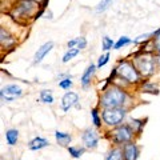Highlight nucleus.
Wrapping results in <instances>:
<instances>
[{
  "instance_id": "1",
  "label": "nucleus",
  "mask_w": 160,
  "mask_h": 160,
  "mask_svg": "<svg viewBox=\"0 0 160 160\" xmlns=\"http://www.w3.org/2000/svg\"><path fill=\"white\" fill-rule=\"evenodd\" d=\"M129 103H131V95L127 91V88L111 83L100 93L98 106L100 107V109H104L115 107H128Z\"/></svg>"
},
{
  "instance_id": "2",
  "label": "nucleus",
  "mask_w": 160,
  "mask_h": 160,
  "mask_svg": "<svg viewBox=\"0 0 160 160\" xmlns=\"http://www.w3.org/2000/svg\"><path fill=\"white\" fill-rule=\"evenodd\" d=\"M116 76L124 80L129 87L139 86L143 82V76L140 75L139 69L135 66V63L129 59H120L116 64Z\"/></svg>"
},
{
  "instance_id": "3",
  "label": "nucleus",
  "mask_w": 160,
  "mask_h": 160,
  "mask_svg": "<svg viewBox=\"0 0 160 160\" xmlns=\"http://www.w3.org/2000/svg\"><path fill=\"white\" fill-rule=\"evenodd\" d=\"M40 8V0H16L12 6L11 15L15 22L20 23V19H24L28 22V19L35 16V13ZM33 20V18H32Z\"/></svg>"
},
{
  "instance_id": "4",
  "label": "nucleus",
  "mask_w": 160,
  "mask_h": 160,
  "mask_svg": "<svg viewBox=\"0 0 160 160\" xmlns=\"http://www.w3.org/2000/svg\"><path fill=\"white\" fill-rule=\"evenodd\" d=\"M132 62L135 63V66L139 69L140 75L146 79L152 78L158 71V66H156V62H155L153 53L142 52L138 49V51L133 53Z\"/></svg>"
},
{
  "instance_id": "5",
  "label": "nucleus",
  "mask_w": 160,
  "mask_h": 160,
  "mask_svg": "<svg viewBox=\"0 0 160 160\" xmlns=\"http://www.w3.org/2000/svg\"><path fill=\"white\" fill-rule=\"evenodd\" d=\"M135 132L132 131V128L128 126V123H123L118 127L108 128V132L106 133V138L111 142L113 146L123 147L124 144H127L129 142L135 140Z\"/></svg>"
},
{
  "instance_id": "6",
  "label": "nucleus",
  "mask_w": 160,
  "mask_h": 160,
  "mask_svg": "<svg viewBox=\"0 0 160 160\" xmlns=\"http://www.w3.org/2000/svg\"><path fill=\"white\" fill-rule=\"evenodd\" d=\"M128 115V107H115L102 109V119L107 128L118 127L124 123Z\"/></svg>"
},
{
  "instance_id": "7",
  "label": "nucleus",
  "mask_w": 160,
  "mask_h": 160,
  "mask_svg": "<svg viewBox=\"0 0 160 160\" xmlns=\"http://www.w3.org/2000/svg\"><path fill=\"white\" fill-rule=\"evenodd\" d=\"M100 142V135L96 129L93 128H86L82 132V143L87 149H96Z\"/></svg>"
},
{
  "instance_id": "8",
  "label": "nucleus",
  "mask_w": 160,
  "mask_h": 160,
  "mask_svg": "<svg viewBox=\"0 0 160 160\" xmlns=\"http://www.w3.org/2000/svg\"><path fill=\"white\" fill-rule=\"evenodd\" d=\"M0 96H2L3 102H13V100L23 96V89H22V87H19L18 84L11 83L2 88Z\"/></svg>"
},
{
  "instance_id": "9",
  "label": "nucleus",
  "mask_w": 160,
  "mask_h": 160,
  "mask_svg": "<svg viewBox=\"0 0 160 160\" xmlns=\"http://www.w3.org/2000/svg\"><path fill=\"white\" fill-rule=\"evenodd\" d=\"M79 104V95L76 92L68 91L64 93V96L62 98L60 102V108L63 109V112H68L72 107H76Z\"/></svg>"
},
{
  "instance_id": "10",
  "label": "nucleus",
  "mask_w": 160,
  "mask_h": 160,
  "mask_svg": "<svg viewBox=\"0 0 160 160\" xmlns=\"http://www.w3.org/2000/svg\"><path fill=\"white\" fill-rule=\"evenodd\" d=\"M96 69H98V66L93 63H91L84 69V72L80 76V86H82L83 89H88L91 87V83H92V79H93V75L96 72Z\"/></svg>"
},
{
  "instance_id": "11",
  "label": "nucleus",
  "mask_w": 160,
  "mask_h": 160,
  "mask_svg": "<svg viewBox=\"0 0 160 160\" xmlns=\"http://www.w3.org/2000/svg\"><path fill=\"white\" fill-rule=\"evenodd\" d=\"M122 148H123L124 159H126V160H138L139 159L140 149H139L138 144L135 142H129L127 144H124Z\"/></svg>"
},
{
  "instance_id": "12",
  "label": "nucleus",
  "mask_w": 160,
  "mask_h": 160,
  "mask_svg": "<svg viewBox=\"0 0 160 160\" xmlns=\"http://www.w3.org/2000/svg\"><path fill=\"white\" fill-rule=\"evenodd\" d=\"M52 48H53V43L52 42H47V43L42 44V46L38 48V51L35 52V55H33V64L42 63L44 60V58H46L47 55L52 51Z\"/></svg>"
},
{
  "instance_id": "13",
  "label": "nucleus",
  "mask_w": 160,
  "mask_h": 160,
  "mask_svg": "<svg viewBox=\"0 0 160 160\" xmlns=\"http://www.w3.org/2000/svg\"><path fill=\"white\" fill-rule=\"evenodd\" d=\"M0 43H2V47L4 48H9V47H13L15 44L18 43L16 38L11 35L8 32V29H6L4 27L0 28Z\"/></svg>"
},
{
  "instance_id": "14",
  "label": "nucleus",
  "mask_w": 160,
  "mask_h": 160,
  "mask_svg": "<svg viewBox=\"0 0 160 160\" xmlns=\"http://www.w3.org/2000/svg\"><path fill=\"white\" fill-rule=\"evenodd\" d=\"M49 146V142H48V139L46 138H42V136H36V138H33L31 142L28 143V148L31 149V151H40V149H43V148H46Z\"/></svg>"
},
{
  "instance_id": "15",
  "label": "nucleus",
  "mask_w": 160,
  "mask_h": 160,
  "mask_svg": "<svg viewBox=\"0 0 160 160\" xmlns=\"http://www.w3.org/2000/svg\"><path fill=\"white\" fill-rule=\"evenodd\" d=\"M55 140L60 147H68L72 142V135L68 132H62V131H55L53 133Z\"/></svg>"
},
{
  "instance_id": "16",
  "label": "nucleus",
  "mask_w": 160,
  "mask_h": 160,
  "mask_svg": "<svg viewBox=\"0 0 160 160\" xmlns=\"http://www.w3.org/2000/svg\"><path fill=\"white\" fill-rule=\"evenodd\" d=\"M127 123H128V126L132 128L135 135H136V136H140L143 132L144 126H146V123H147V119H129Z\"/></svg>"
},
{
  "instance_id": "17",
  "label": "nucleus",
  "mask_w": 160,
  "mask_h": 160,
  "mask_svg": "<svg viewBox=\"0 0 160 160\" xmlns=\"http://www.w3.org/2000/svg\"><path fill=\"white\" fill-rule=\"evenodd\" d=\"M104 160H126L124 159V153H123V148L119 146H113L106 155Z\"/></svg>"
},
{
  "instance_id": "18",
  "label": "nucleus",
  "mask_w": 160,
  "mask_h": 160,
  "mask_svg": "<svg viewBox=\"0 0 160 160\" xmlns=\"http://www.w3.org/2000/svg\"><path fill=\"white\" fill-rule=\"evenodd\" d=\"M19 142V129L16 128H8L6 131V143L9 147L16 146Z\"/></svg>"
},
{
  "instance_id": "19",
  "label": "nucleus",
  "mask_w": 160,
  "mask_h": 160,
  "mask_svg": "<svg viewBox=\"0 0 160 160\" xmlns=\"http://www.w3.org/2000/svg\"><path fill=\"white\" fill-rule=\"evenodd\" d=\"M139 88H140V91L144 93H152V95L159 93V87H156L152 82H149V80H143V82L139 84Z\"/></svg>"
},
{
  "instance_id": "20",
  "label": "nucleus",
  "mask_w": 160,
  "mask_h": 160,
  "mask_svg": "<svg viewBox=\"0 0 160 160\" xmlns=\"http://www.w3.org/2000/svg\"><path fill=\"white\" fill-rule=\"evenodd\" d=\"M91 120L95 128H102L104 126L103 119H102V112H100V107H93L91 109Z\"/></svg>"
},
{
  "instance_id": "21",
  "label": "nucleus",
  "mask_w": 160,
  "mask_h": 160,
  "mask_svg": "<svg viewBox=\"0 0 160 160\" xmlns=\"http://www.w3.org/2000/svg\"><path fill=\"white\" fill-rule=\"evenodd\" d=\"M86 147L84 146H68L67 147V151L69 153V156L72 159H80L86 152Z\"/></svg>"
},
{
  "instance_id": "22",
  "label": "nucleus",
  "mask_w": 160,
  "mask_h": 160,
  "mask_svg": "<svg viewBox=\"0 0 160 160\" xmlns=\"http://www.w3.org/2000/svg\"><path fill=\"white\" fill-rule=\"evenodd\" d=\"M39 98H40V102L44 103V104H53L55 102V98H53V93L51 89H42L39 93Z\"/></svg>"
},
{
  "instance_id": "23",
  "label": "nucleus",
  "mask_w": 160,
  "mask_h": 160,
  "mask_svg": "<svg viewBox=\"0 0 160 160\" xmlns=\"http://www.w3.org/2000/svg\"><path fill=\"white\" fill-rule=\"evenodd\" d=\"M80 53V49L79 48H68L67 51H66V53L63 55V58H62V63H68V62H71V60L73 59V58H76L78 55Z\"/></svg>"
},
{
  "instance_id": "24",
  "label": "nucleus",
  "mask_w": 160,
  "mask_h": 160,
  "mask_svg": "<svg viewBox=\"0 0 160 160\" xmlns=\"http://www.w3.org/2000/svg\"><path fill=\"white\" fill-rule=\"evenodd\" d=\"M112 3H113V0H100L96 4V7H95V12L96 13L106 12L107 9H109V7L112 6Z\"/></svg>"
},
{
  "instance_id": "25",
  "label": "nucleus",
  "mask_w": 160,
  "mask_h": 160,
  "mask_svg": "<svg viewBox=\"0 0 160 160\" xmlns=\"http://www.w3.org/2000/svg\"><path fill=\"white\" fill-rule=\"evenodd\" d=\"M133 43V40L131 38H128V36H120L116 42H115V47L113 49H122L124 47H127L129 46V44H132Z\"/></svg>"
},
{
  "instance_id": "26",
  "label": "nucleus",
  "mask_w": 160,
  "mask_h": 160,
  "mask_svg": "<svg viewBox=\"0 0 160 160\" xmlns=\"http://www.w3.org/2000/svg\"><path fill=\"white\" fill-rule=\"evenodd\" d=\"M115 47V40L112 38H109V36H104L102 39V49L104 52H108V51H111V49H113Z\"/></svg>"
},
{
  "instance_id": "27",
  "label": "nucleus",
  "mask_w": 160,
  "mask_h": 160,
  "mask_svg": "<svg viewBox=\"0 0 160 160\" xmlns=\"http://www.w3.org/2000/svg\"><path fill=\"white\" fill-rule=\"evenodd\" d=\"M152 38H153V32H146L143 35H139L136 39H133V44H138V46H140V44H143V43L148 42V40H151Z\"/></svg>"
},
{
  "instance_id": "28",
  "label": "nucleus",
  "mask_w": 160,
  "mask_h": 160,
  "mask_svg": "<svg viewBox=\"0 0 160 160\" xmlns=\"http://www.w3.org/2000/svg\"><path fill=\"white\" fill-rule=\"evenodd\" d=\"M73 86V82H72V76H68V78H64L62 80H59V87L62 89H69Z\"/></svg>"
},
{
  "instance_id": "29",
  "label": "nucleus",
  "mask_w": 160,
  "mask_h": 160,
  "mask_svg": "<svg viewBox=\"0 0 160 160\" xmlns=\"http://www.w3.org/2000/svg\"><path fill=\"white\" fill-rule=\"evenodd\" d=\"M152 32H153L152 42H153V46H155V52H160V27Z\"/></svg>"
},
{
  "instance_id": "30",
  "label": "nucleus",
  "mask_w": 160,
  "mask_h": 160,
  "mask_svg": "<svg viewBox=\"0 0 160 160\" xmlns=\"http://www.w3.org/2000/svg\"><path fill=\"white\" fill-rule=\"evenodd\" d=\"M109 58H111V55H109V52H106V53L100 55V58L98 59V63H96L98 69H100L102 67H104V66H106V64L109 62Z\"/></svg>"
},
{
  "instance_id": "31",
  "label": "nucleus",
  "mask_w": 160,
  "mask_h": 160,
  "mask_svg": "<svg viewBox=\"0 0 160 160\" xmlns=\"http://www.w3.org/2000/svg\"><path fill=\"white\" fill-rule=\"evenodd\" d=\"M87 44H88V42H87V39L84 38V36H79V38H78L76 48H79L80 51H82V49H84V48H87Z\"/></svg>"
},
{
  "instance_id": "32",
  "label": "nucleus",
  "mask_w": 160,
  "mask_h": 160,
  "mask_svg": "<svg viewBox=\"0 0 160 160\" xmlns=\"http://www.w3.org/2000/svg\"><path fill=\"white\" fill-rule=\"evenodd\" d=\"M76 44H78V38H73L71 40H68L67 42V47L68 48H75L76 47Z\"/></svg>"
},
{
  "instance_id": "33",
  "label": "nucleus",
  "mask_w": 160,
  "mask_h": 160,
  "mask_svg": "<svg viewBox=\"0 0 160 160\" xmlns=\"http://www.w3.org/2000/svg\"><path fill=\"white\" fill-rule=\"evenodd\" d=\"M153 56H155V62H156L158 69H160V52H155Z\"/></svg>"
},
{
  "instance_id": "34",
  "label": "nucleus",
  "mask_w": 160,
  "mask_h": 160,
  "mask_svg": "<svg viewBox=\"0 0 160 160\" xmlns=\"http://www.w3.org/2000/svg\"><path fill=\"white\" fill-rule=\"evenodd\" d=\"M48 3H49V0H40V8H42V9H47Z\"/></svg>"
},
{
  "instance_id": "35",
  "label": "nucleus",
  "mask_w": 160,
  "mask_h": 160,
  "mask_svg": "<svg viewBox=\"0 0 160 160\" xmlns=\"http://www.w3.org/2000/svg\"><path fill=\"white\" fill-rule=\"evenodd\" d=\"M68 76H72L69 72H66V73H60L59 76H58V80H62V79H64V78H68Z\"/></svg>"
},
{
  "instance_id": "36",
  "label": "nucleus",
  "mask_w": 160,
  "mask_h": 160,
  "mask_svg": "<svg viewBox=\"0 0 160 160\" xmlns=\"http://www.w3.org/2000/svg\"><path fill=\"white\" fill-rule=\"evenodd\" d=\"M46 18H47V19H52V12H51V11L46 12Z\"/></svg>"
},
{
  "instance_id": "37",
  "label": "nucleus",
  "mask_w": 160,
  "mask_h": 160,
  "mask_svg": "<svg viewBox=\"0 0 160 160\" xmlns=\"http://www.w3.org/2000/svg\"><path fill=\"white\" fill-rule=\"evenodd\" d=\"M18 160H20V159H18Z\"/></svg>"
}]
</instances>
